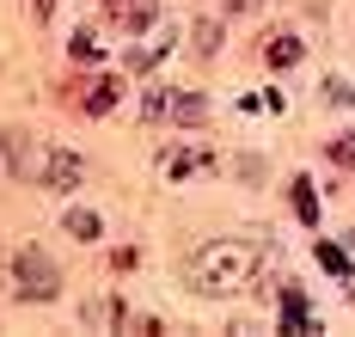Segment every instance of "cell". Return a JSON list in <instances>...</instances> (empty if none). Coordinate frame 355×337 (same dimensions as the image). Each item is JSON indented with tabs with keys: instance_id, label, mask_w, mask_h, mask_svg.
I'll return each instance as SVG.
<instances>
[{
	"instance_id": "cell-14",
	"label": "cell",
	"mask_w": 355,
	"mask_h": 337,
	"mask_svg": "<svg viewBox=\"0 0 355 337\" xmlns=\"http://www.w3.org/2000/svg\"><path fill=\"white\" fill-rule=\"evenodd\" d=\"M196 49H202V55H214V49H220V25H214V19H202V25H196Z\"/></svg>"
},
{
	"instance_id": "cell-16",
	"label": "cell",
	"mask_w": 355,
	"mask_h": 337,
	"mask_svg": "<svg viewBox=\"0 0 355 337\" xmlns=\"http://www.w3.org/2000/svg\"><path fill=\"white\" fill-rule=\"evenodd\" d=\"M141 111H147V116H166V111H172V98H166V92L153 86V92H147V105H141Z\"/></svg>"
},
{
	"instance_id": "cell-13",
	"label": "cell",
	"mask_w": 355,
	"mask_h": 337,
	"mask_svg": "<svg viewBox=\"0 0 355 337\" xmlns=\"http://www.w3.org/2000/svg\"><path fill=\"white\" fill-rule=\"evenodd\" d=\"M98 55H105L98 31H80V37H73V62H98Z\"/></svg>"
},
{
	"instance_id": "cell-3",
	"label": "cell",
	"mask_w": 355,
	"mask_h": 337,
	"mask_svg": "<svg viewBox=\"0 0 355 337\" xmlns=\"http://www.w3.org/2000/svg\"><path fill=\"white\" fill-rule=\"evenodd\" d=\"M37 184H49V190H73V184H80V159L55 148L49 159H43V172H37Z\"/></svg>"
},
{
	"instance_id": "cell-15",
	"label": "cell",
	"mask_w": 355,
	"mask_h": 337,
	"mask_svg": "<svg viewBox=\"0 0 355 337\" xmlns=\"http://www.w3.org/2000/svg\"><path fill=\"white\" fill-rule=\"evenodd\" d=\"M331 159H337V166H355V135H343V141H331Z\"/></svg>"
},
{
	"instance_id": "cell-4",
	"label": "cell",
	"mask_w": 355,
	"mask_h": 337,
	"mask_svg": "<svg viewBox=\"0 0 355 337\" xmlns=\"http://www.w3.org/2000/svg\"><path fill=\"white\" fill-rule=\"evenodd\" d=\"M86 86H92V92H73L86 116H105V111H116V98H123V86H116V80H86Z\"/></svg>"
},
{
	"instance_id": "cell-2",
	"label": "cell",
	"mask_w": 355,
	"mask_h": 337,
	"mask_svg": "<svg viewBox=\"0 0 355 337\" xmlns=\"http://www.w3.org/2000/svg\"><path fill=\"white\" fill-rule=\"evenodd\" d=\"M12 288H19L25 300H49L55 288H62V276H55V263L43 258L37 245H19V252H12Z\"/></svg>"
},
{
	"instance_id": "cell-11",
	"label": "cell",
	"mask_w": 355,
	"mask_h": 337,
	"mask_svg": "<svg viewBox=\"0 0 355 337\" xmlns=\"http://www.w3.org/2000/svg\"><path fill=\"white\" fill-rule=\"evenodd\" d=\"M172 116L190 129V123H202V116H209V98H202V92H190V98H178V105H172Z\"/></svg>"
},
{
	"instance_id": "cell-1",
	"label": "cell",
	"mask_w": 355,
	"mask_h": 337,
	"mask_svg": "<svg viewBox=\"0 0 355 337\" xmlns=\"http://www.w3.org/2000/svg\"><path fill=\"white\" fill-rule=\"evenodd\" d=\"M251 270H257V245L251 239H209L196 258L184 263V282L196 295H233V288L251 282Z\"/></svg>"
},
{
	"instance_id": "cell-12",
	"label": "cell",
	"mask_w": 355,
	"mask_h": 337,
	"mask_svg": "<svg viewBox=\"0 0 355 337\" xmlns=\"http://www.w3.org/2000/svg\"><path fill=\"white\" fill-rule=\"evenodd\" d=\"M294 209H300V221H306V227L319 221V196H313V184H306V178L294 184Z\"/></svg>"
},
{
	"instance_id": "cell-10",
	"label": "cell",
	"mask_w": 355,
	"mask_h": 337,
	"mask_svg": "<svg viewBox=\"0 0 355 337\" xmlns=\"http://www.w3.org/2000/svg\"><path fill=\"white\" fill-rule=\"evenodd\" d=\"M300 55H306V43H300V37H276V43H270V68H294Z\"/></svg>"
},
{
	"instance_id": "cell-8",
	"label": "cell",
	"mask_w": 355,
	"mask_h": 337,
	"mask_svg": "<svg viewBox=\"0 0 355 337\" xmlns=\"http://www.w3.org/2000/svg\"><path fill=\"white\" fill-rule=\"evenodd\" d=\"M73 233V239H80V245H92V239H98V233H105V221H98V215H92V209H73L68 221H62Z\"/></svg>"
},
{
	"instance_id": "cell-7",
	"label": "cell",
	"mask_w": 355,
	"mask_h": 337,
	"mask_svg": "<svg viewBox=\"0 0 355 337\" xmlns=\"http://www.w3.org/2000/svg\"><path fill=\"white\" fill-rule=\"evenodd\" d=\"M80 319H86V325H123V300H116V295H98V300H86Z\"/></svg>"
},
{
	"instance_id": "cell-6",
	"label": "cell",
	"mask_w": 355,
	"mask_h": 337,
	"mask_svg": "<svg viewBox=\"0 0 355 337\" xmlns=\"http://www.w3.org/2000/svg\"><path fill=\"white\" fill-rule=\"evenodd\" d=\"M282 325H288V331H319V313H313L300 295H288L282 300Z\"/></svg>"
},
{
	"instance_id": "cell-9",
	"label": "cell",
	"mask_w": 355,
	"mask_h": 337,
	"mask_svg": "<svg viewBox=\"0 0 355 337\" xmlns=\"http://www.w3.org/2000/svg\"><path fill=\"white\" fill-rule=\"evenodd\" d=\"M319 263H324V270H331V276H337V282H349V295H355V263L343 258L337 245H319Z\"/></svg>"
},
{
	"instance_id": "cell-5",
	"label": "cell",
	"mask_w": 355,
	"mask_h": 337,
	"mask_svg": "<svg viewBox=\"0 0 355 337\" xmlns=\"http://www.w3.org/2000/svg\"><path fill=\"white\" fill-rule=\"evenodd\" d=\"M166 49H172V31H153L147 43H135V49H129V68H135V74H147V68H153Z\"/></svg>"
}]
</instances>
